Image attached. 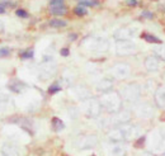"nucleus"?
I'll use <instances>...</instances> for the list:
<instances>
[{
    "label": "nucleus",
    "instance_id": "8",
    "mask_svg": "<svg viewBox=\"0 0 165 156\" xmlns=\"http://www.w3.org/2000/svg\"><path fill=\"white\" fill-rule=\"evenodd\" d=\"M116 51L121 56H126V55H133L137 51V46L131 41H118Z\"/></svg>",
    "mask_w": 165,
    "mask_h": 156
},
{
    "label": "nucleus",
    "instance_id": "19",
    "mask_svg": "<svg viewBox=\"0 0 165 156\" xmlns=\"http://www.w3.org/2000/svg\"><path fill=\"white\" fill-rule=\"evenodd\" d=\"M50 13L55 17H61V16H65L67 13V8L65 5H61V7H55V8H50Z\"/></svg>",
    "mask_w": 165,
    "mask_h": 156
},
{
    "label": "nucleus",
    "instance_id": "30",
    "mask_svg": "<svg viewBox=\"0 0 165 156\" xmlns=\"http://www.w3.org/2000/svg\"><path fill=\"white\" fill-rule=\"evenodd\" d=\"M141 17L145 18V19H153L154 18V14L151 13V11H149V10H144L141 13Z\"/></svg>",
    "mask_w": 165,
    "mask_h": 156
},
{
    "label": "nucleus",
    "instance_id": "36",
    "mask_svg": "<svg viewBox=\"0 0 165 156\" xmlns=\"http://www.w3.org/2000/svg\"><path fill=\"white\" fill-rule=\"evenodd\" d=\"M76 34H70V39H76Z\"/></svg>",
    "mask_w": 165,
    "mask_h": 156
},
{
    "label": "nucleus",
    "instance_id": "18",
    "mask_svg": "<svg viewBox=\"0 0 165 156\" xmlns=\"http://www.w3.org/2000/svg\"><path fill=\"white\" fill-rule=\"evenodd\" d=\"M41 73H42V74H47L46 75V79L50 78V76H52V74L55 73V65L52 62H45L42 65V71H41Z\"/></svg>",
    "mask_w": 165,
    "mask_h": 156
},
{
    "label": "nucleus",
    "instance_id": "10",
    "mask_svg": "<svg viewBox=\"0 0 165 156\" xmlns=\"http://www.w3.org/2000/svg\"><path fill=\"white\" fill-rule=\"evenodd\" d=\"M136 113H137V116L141 117V118H151V117H154L155 110L150 104L144 103L136 108Z\"/></svg>",
    "mask_w": 165,
    "mask_h": 156
},
{
    "label": "nucleus",
    "instance_id": "6",
    "mask_svg": "<svg viewBox=\"0 0 165 156\" xmlns=\"http://www.w3.org/2000/svg\"><path fill=\"white\" fill-rule=\"evenodd\" d=\"M98 144V138L97 136L94 135H84V136H80L75 140V147L80 149V150H85V149H91L95 145Z\"/></svg>",
    "mask_w": 165,
    "mask_h": 156
},
{
    "label": "nucleus",
    "instance_id": "38",
    "mask_svg": "<svg viewBox=\"0 0 165 156\" xmlns=\"http://www.w3.org/2000/svg\"><path fill=\"white\" fill-rule=\"evenodd\" d=\"M160 156H165V151H164V152H161V154H160Z\"/></svg>",
    "mask_w": 165,
    "mask_h": 156
},
{
    "label": "nucleus",
    "instance_id": "7",
    "mask_svg": "<svg viewBox=\"0 0 165 156\" xmlns=\"http://www.w3.org/2000/svg\"><path fill=\"white\" fill-rule=\"evenodd\" d=\"M111 74L113 78L118 79V80H122V79H126L130 76L131 74V69L127 64L125 62H121V64H116L112 69H111Z\"/></svg>",
    "mask_w": 165,
    "mask_h": 156
},
{
    "label": "nucleus",
    "instance_id": "5",
    "mask_svg": "<svg viewBox=\"0 0 165 156\" xmlns=\"http://www.w3.org/2000/svg\"><path fill=\"white\" fill-rule=\"evenodd\" d=\"M130 121H131V113L128 110H118L107 119L108 123H111L114 127L127 124Z\"/></svg>",
    "mask_w": 165,
    "mask_h": 156
},
{
    "label": "nucleus",
    "instance_id": "26",
    "mask_svg": "<svg viewBox=\"0 0 165 156\" xmlns=\"http://www.w3.org/2000/svg\"><path fill=\"white\" fill-rule=\"evenodd\" d=\"M64 3H65L64 0H50V3H48V7H50V8H55V7H61V5H65Z\"/></svg>",
    "mask_w": 165,
    "mask_h": 156
},
{
    "label": "nucleus",
    "instance_id": "3",
    "mask_svg": "<svg viewBox=\"0 0 165 156\" xmlns=\"http://www.w3.org/2000/svg\"><path fill=\"white\" fill-rule=\"evenodd\" d=\"M119 95H121L122 99H125L126 102L136 103L141 96V89H140V87L137 84L132 82V84L126 85V87H123V89L121 90Z\"/></svg>",
    "mask_w": 165,
    "mask_h": 156
},
{
    "label": "nucleus",
    "instance_id": "11",
    "mask_svg": "<svg viewBox=\"0 0 165 156\" xmlns=\"http://www.w3.org/2000/svg\"><path fill=\"white\" fill-rule=\"evenodd\" d=\"M144 66L150 73L156 71V70H159V67H160V60L156 57L155 55L154 56H147V57L145 59V61H144Z\"/></svg>",
    "mask_w": 165,
    "mask_h": 156
},
{
    "label": "nucleus",
    "instance_id": "16",
    "mask_svg": "<svg viewBox=\"0 0 165 156\" xmlns=\"http://www.w3.org/2000/svg\"><path fill=\"white\" fill-rule=\"evenodd\" d=\"M74 94H76V98L82 99V100H85V99H88L90 96V91L88 89H85L84 87H75Z\"/></svg>",
    "mask_w": 165,
    "mask_h": 156
},
{
    "label": "nucleus",
    "instance_id": "39",
    "mask_svg": "<svg viewBox=\"0 0 165 156\" xmlns=\"http://www.w3.org/2000/svg\"><path fill=\"white\" fill-rule=\"evenodd\" d=\"M76 2H79V3H81V2H84V0H76Z\"/></svg>",
    "mask_w": 165,
    "mask_h": 156
},
{
    "label": "nucleus",
    "instance_id": "24",
    "mask_svg": "<svg viewBox=\"0 0 165 156\" xmlns=\"http://www.w3.org/2000/svg\"><path fill=\"white\" fill-rule=\"evenodd\" d=\"M74 13L76 14V16H79V17H82V16H85V14L88 13V10H87V8H85V7H82V5H78V7H75V8H74Z\"/></svg>",
    "mask_w": 165,
    "mask_h": 156
},
{
    "label": "nucleus",
    "instance_id": "31",
    "mask_svg": "<svg viewBox=\"0 0 165 156\" xmlns=\"http://www.w3.org/2000/svg\"><path fill=\"white\" fill-rule=\"evenodd\" d=\"M9 53H10V50L8 47L0 48V57H7V56H9Z\"/></svg>",
    "mask_w": 165,
    "mask_h": 156
},
{
    "label": "nucleus",
    "instance_id": "23",
    "mask_svg": "<svg viewBox=\"0 0 165 156\" xmlns=\"http://www.w3.org/2000/svg\"><path fill=\"white\" fill-rule=\"evenodd\" d=\"M79 5H82V7H90V8H94V7H98L99 3H98V0H84V2H81L79 3Z\"/></svg>",
    "mask_w": 165,
    "mask_h": 156
},
{
    "label": "nucleus",
    "instance_id": "1",
    "mask_svg": "<svg viewBox=\"0 0 165 156\" xmlns=\"http://www.w3.org/2000/svg\"><path fill=\"white\" fill-rule=\"evenodd\" d=\"M141 135V128L133 124H123L113 127L108 131V138L112 142H123V141H131Z\"/></svg>",
    "mask_w": 165,
    "mask_h": 156
},
{
    "label": "nucleus",
    "instance_id": "13",
    "mask_svg": "<svg viewBox=\"0 0 165 156\" xmlns=\"http://www.w3.org/2000/svg\"><path fill=\"white\" fill-rule=\"evenodd\" d=\"M108 47H109V43L104 38H95L93 45L90 46V48L93 51H97V52H105L108 50Z\"/></svg>",
    "mask_w": 165,
    "mask_h": 156
},
{
    "label": "nucleus",
    "instance_id": "32",
    "mask_svg": "<svg viewBox=\"0 0 165 156\" xmlns=\"http://www.w3.org/2000/svg\"><path fill=\"white\" fill-rule=\"evenodd\" d=\"M126 4L128 7H136L139 3H137V0H126Z\"/></svg>",
    "mask_w": 165,
    "mask_h": 156
},
{
    "label": "nucleus",
    "instance_id": "20",
    "mask_svg": "<svg viewBox=\"0 0 165 156\" xmlns=\"http://www.w3.org/2000/svg\"><path fill=\"white\" fill-rule=\"evenodd\" d=\"M142 38L147 42V43H156V45H161L163 43L161 39H159L158 37H155L154 34H150V33H144Z\"/></svg>",
    "mask_w": 165,
    "mask_h": 156
},
{
    "label": "nucleus",
    "instance_id": "33",
    "mask_svg": "<svg viewBox=\"0 0 165 156\" xmlns=\"http://www.w3.org/2000/svg\"><path fill=\"white\" fill-rule=\"evenodd\" d=\"M60 53H61V56H69V53H70V51H69V48H61Z\"/></svg>",
    "mask_w": 165,
    "mask_h": 156
},
{
    "label": "nucleus",
    "instance_id": "34",
    "mask_svg": "<svg viewBox=\"0 0 165 156\" xmlns=\"http://www.w3.org/2000/svg\"><path fill=\"white\" fill-rule=\"evenodd\" d=\"M144 141H145V137L142 136V137H141V140H139V141H137V142H136V146H137V147H141V146H144V145H142V144H144Z\"/></svg>",
    "mask_w": 165,
    "mask_h": 156
},
{
    "label": "nucleus",
    "instance_id": "9",
    "mask_svg": "<svg viewBox=\"0 0 165 156\" xmlns=\"http://www.w3.org/2000/svg\"><path fill=\"white\" fill-rule=\"evenodd\" d=\"M135 36V32L131 28H127V27H123V28H119L117 29L113 34L114 39L118 42V41H131Z\"/></svg>",
    "mask_w": 165,
    "mask_h": 156
},
{
    "label": "nucleus",
    "instance_id": "25",
    "mask_svg": "<svg viewBox=\"0 0 165 156\" xmlns=\"http://www.w3.org/2000/svg\"><path fill=\"white\" fill-rule=\"evenodd\" d=\"M52 123H53V128L56 130V131H61L62 128H64V122L61 121V119H59V118H53L52 119Z\"/></svg>",
    "mask_w": 165,
    "mask_h": 156
},
{
    "label": "nucleus",
    "instance_id": "17",
    "mask_svg": "<svg viewBox=\"0 0 165 156\" xmlns=\"http://www.w3.org/2000/svg\"><path fill=\"white\" fill-rule=\"evenodd\" d=\"M3 156H19V150L13 145H5L2 149Z\"/></svg>",
    "mask_w": 165,
    "mask_h": 156
},
{
    "label": "nucleus",
    "instance_id": "15",
    "mask_svg": "<svg viewBox=\"0 0 165 156\" xmlns=\"http://www.w3.org/2000/svg\"><path fill=\"white\" fill-rule=\"evenodd\" d=\"M113 88V81L109 80V79H103L98 85H97V89L102 93H107V91H111Z\"/></svg>",
    "mask_w": 165,
    "mask_h": 156
},
{
    "label": "nucleus",
    "instance_id": "14",
    "mask_svg": "<svg viewBox=\"0 0 165 156\" xmlns=\"http://www.w3.org/2000/svg\"><path fill=\"white\" fill-rule=\"evenodd\" d=\"M116 145H112L108 149V155L109 156H125L126 155V149L122 145H119V142H114Z\"/></svg>",
    "mask_w": 165,
    "mask_h": 156
},
{
    "label": "nucleus",
    "instance_id": "35",
    "mask_svg": "<svg viewBox=\"0 0 165 156\" xmlns=\"http://www.w3.org/2000/svg\"><path fill=\"white\" fill-rule=\"evenodd\" d=\"M4 13H5V5L0 4V14H4Z\"/></svg>",
    "mask_w": 165,
    "mask_h": 156
},
{
    "label": "nucleus",
    "instance_id": "22",
    "mask_svg": "<svg viewBox=\"0 0 165 156\" xmlns=\"http://www.w3.org/2000/svg\"><path fill=\"white\" fill-rule=\"evenodd\" d=\"M50 25L53 28H64V27H66V22L62 19H59V18H55V19L50 20Z\"/></svg>",
    "mask_w": 165,
    "mask_h": 156
},
{
    "label": "nucleus",
    "instance_id": "4",
    "mask_svg": "<svg viewBox=\"0 0 165 156\" xmlns=\"http://www.w3.org/2000/svg\"><path fill=\"white\" fill-rule=\"evenodd\" d=\"M82 112L85 113V116L88 117H98L102 112V105L99 99H94V98H88L82 103Z\"/></svg>",
    "mask_w": 165,
    "mask_h": 156
},
{
    "label": "nucleus",
    "instance_id": "29",
    "mask_svg": "<svg viewBox=\"0 0 165 156\" xmlns=\"http://www.w3.org/2000/svg\"><path fill=\"white\" fill-rule=\"evenodd\" d=\"M20 57L22 59H32L33 57V50H28V51H25V52H23L22 55H20Z\"/></svg>",
    "mask_w": 165,
    "mask_h": 156
},
{
    "label": "nucleus",
    "instance_id": "12",
    "mask_svg": "<svg viewBox=\"0 0 165 156\" xmlns=\"http://www.w3.org/2000/svg\"><path fill=\"white\" fill-rule=\"evenodd\" d=\"M154 102L159 109H165V87L156 89L154 94Z\"/></svg>",
    "mask_w": 165,
    "mask_h": 156
},
{
    "label": "nucleus",
    "instance_id": "28",
    "mask_svg": "<svg viewBox=\"0 0 165 156\" xmlns=\"http://www.w3.org/2000/svg\"><path fill=\"white\" fill-rule=\"evenodd\" d=\"M16 14H17L19 18H28V13H27L24 9H17L16 10Z\"/></svg>",
    "mask_w": 165,
    "mask_h": 156
},
{
    "label": "nucleus",
    "instance_id": "37",
    "mask_svg": "<svg viewBox=\"0 0 165 156\" xmlns=\"http://www.w3.org/2000/svg\"><path fill=\"white\" fill-rule=\"evenodd\" d=\"M142 156H155V155H151V154H144Z\"/></svg>",
    "mask_w": 165,
    "mask_h": 156
},
{
    "label": "nucleus",
    "instance_id": "21",
    "mask_svg": "<svg viewBox=\"0 0 165 156\" xmlns=\"http://www.w3.org/2000/svg\"><path fill=\"white\" fill-rule=\"evenodd\" d=\"M154 52H155V56L160 60V61H165V46L160 45L158 47L154 48Z\"/></svg>",
    "mask_w": 165,
    "mask_h": 156
},
{
    "label": "nucleus",
    "instance_id": "27",
    "mask_svg": "<svg viewBox=\"0 0 165 156\" xmlns=\"http://www.w3.org/2000/svg\"><path fill=\"white\" fill-rule=\"evenodd\" d=\"M60 90H61V87H60L59 84H53V85H51V87L48 88V93L50 94H55V93H57Z\"/></svg>",
    "mask_w": 165,
    "mask_h": 156
},
{
    "label": "nucleus",
    "instance_id": "2",
    "mask_svg": "<svg viewBox=\"0 0 165 156\" xmlns=\"http://www.w3.org/2000/svg\"><path fill=\"white\" fill-rule=\"evenodd\" d=\"M99 102H100L102 109L108 112L109 114H113V113L121 110L122 108V98L116 91L103 93V95L99 98Z\"/></svg>",
    "mask_w": 165,
    "mask_h": 156
}]
</instances>
